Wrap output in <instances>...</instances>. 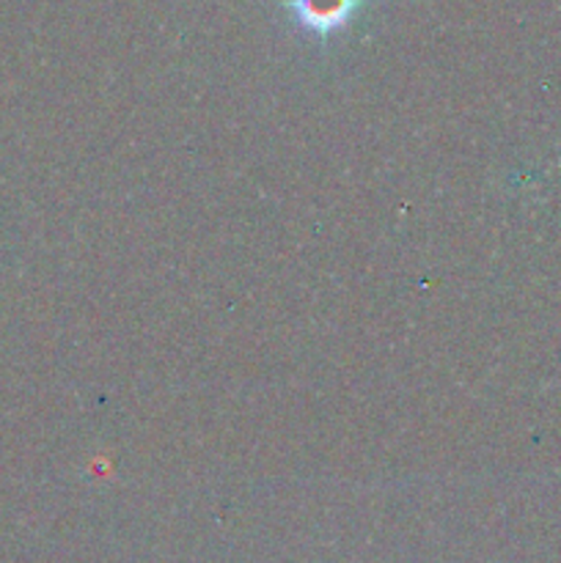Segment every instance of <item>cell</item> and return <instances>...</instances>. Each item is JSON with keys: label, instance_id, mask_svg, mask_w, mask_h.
I'll use <instances>...</instances> for the list:
<instances>
[{"label": "cell", "instance_id": "6da1fadb", "mask_svg": "<svg viewBox=\"0 0 561 563\" xmlns=\"http://www.w3.org/2000/svg\"><path fill=\"white\" fill-rule=\"evenodd\" d=\"M284 5L302 31L333 36L352 25V20L366 9V0H286Z\"/></svg>", "mask_w": 561, "mask_h": 563}]
</instances>
